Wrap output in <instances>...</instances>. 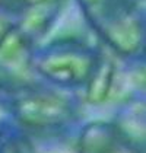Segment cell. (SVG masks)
<instances>
[{
	"mask_svg": "<svg viewBox=\"0 0 146 153\" xmlns=\"http://www.w3.org/2000/svg\"><path fill=\"white\" fill-rule=\"evenodd\" d=\"M86 24L115 57L139 61L145 57V15L129 0H76Z\"/></svg>",
	"mask_w": 146,
	"mask_h": 153,
	"instance_id": "cell-1",
	"label": "cell"
},
{
	"mask_svg": "<svg viewBox=\"0 0 146 153\" xmlns=\"http://www.w3.org/2000/svg\"><path fill=\"white\" fill-rule=\"evenodd\" d=\"M74 150L76 153H145L107 121L86 124L79 133Z\"/></svg>",
	"mask_w": 146,
	"mask_h": 153,
	"instance_id": "cell-6",
	"label": "cell"
},
{
	"mask_svg": "<svg viewBox=\"0 0 146 153\" xmlns=\"http://www.w3.org/2000/svg\"><path fill=\"white\" fill-rule=\"evenodd\" d=\"M0 102L16 126L35 133H60L79 117L77 102L72 96L39 82L0 94Z\"/></svg>",
	"mask_w": 146,
	"mask_h": 153,
	"instance_id": "cell-2",
	"label": "cell"
},
{
	"mask_svg": "<svg viewBox=\"0 0 146 153\" xmlns=\"http://www.w3.org/2000/svg\"><path fill=\"white\" fill-rule=\"evenodd\" d=\"M101 48L79 38H61L35 47L32 70L48 85L73 91L83 89L95 70Z\"/></svg>",
	"mask_w": 146,
	"mask_h": 153,
	"instance_id": "cell-3",
	"label": "cell"
},
{
	"mask_svg": "<svg viewBox=\"0 0 146 153\" xmlns=\"http://www.w3.org/2000/svg\"><path fill=\"white\" fill-rule=\"evenodd\" d=\"M112 124L129 141L145 152V96H129Z\"/></svg>",
	"mask_w": 146,
	"mask_h": 153,
	"instance_id": "cell-7",
	"label": "cell"
},
{
	"mask_svg": "<svg viewBox=\"0 0 146 153\" xmlns=\"http://www.w3.org/2000/svg\"><path fill=\"white\" fill-rule=\"evenodd\" d=\"M64 0H0V12L10 18L35 44L56 22Z\"/></svg>",
	"mask_w": 146,
	"mask_h": 153,
	"instance_id": "cell-5",
	"label": "cell"
},
{
	"mask_svg": "<svg viewBox=\"0 0 146 153\" xmlns=\"http://www.w3.org/2000/svg\"><path fill=\"white\" fill-rule=\"evenodd\" d=\"M117 77H118V74H117L115 61L110 54H107L101 48V54H99L97 67L92 73L89 82L83 88L86 101L89 104H94V105L104 104L111 96V94L114 92Z\"/></svg>",
	"mask_w": 146,
	"mask_h": 153,
	"instance_id": "cell-8",
	"label": "cell"
},
{
	"mask_svg": "<svg viewBox=\"0 0 146 153\" xmlns=\"http://www.w3.org/2000/svg\"><path fill=\"white\" fill-rule=\"evenodd\" d=\"M35 42L0 12V94L38 82L32 70Z\"/></svg>",
	"mask_w": 146,
	"mask_h": 153,
	"instance_id": "cell-4",
	"label": "cell"
},
{
	"mask_svg": "<svg viewBox=\"0 0 146 153\" xmlns=\"http://www.w3.org/2000/svg\"><path fill=\"white\" fill-rule=\"evenodd\" d=\"M129 1H132V3H134V4L140 6V1H142V0H129Z\"/></svg>",
	"mask_w": 146,
	"mask_h": 153,
	"instance_id": "cell-10",
	"label": "cell"
},
{
	"mask_svg": "<svg viewBox=\"0 0 146 153\" xmlns=\"http://www.w3.org/2000/svg\"><path fill=\"white\" fill-rule=\"evenodd\" d=\"M0 153H38L32 140L15 123H0Z\"/></svg>",
	"mask_w": 146,
	"mask_h": 153,
	"instance_id": "cell-9",
	"label": "cell"
}]
</instances>
